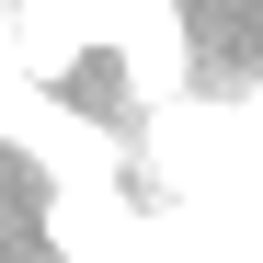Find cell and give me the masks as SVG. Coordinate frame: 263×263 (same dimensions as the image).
Wrapping results in <instances>:
<instances>
[{
	"instance_id": "6da1fadb",
	"label": "cell",
	"mask_w": 263,
	"mask_h": 263,
	"mask_svg": "<svg viewBox=\"0 0 263 263\" xmlns=\"http://www.w3.org/2000/svg\"><path fill=\"white\" fill-rule=\"evenodd\" d=\"M92 23H103V58H115V80H126L138 115H172L195 92V23H183V0H92Z\"/></svg>"
}]
</instances>
